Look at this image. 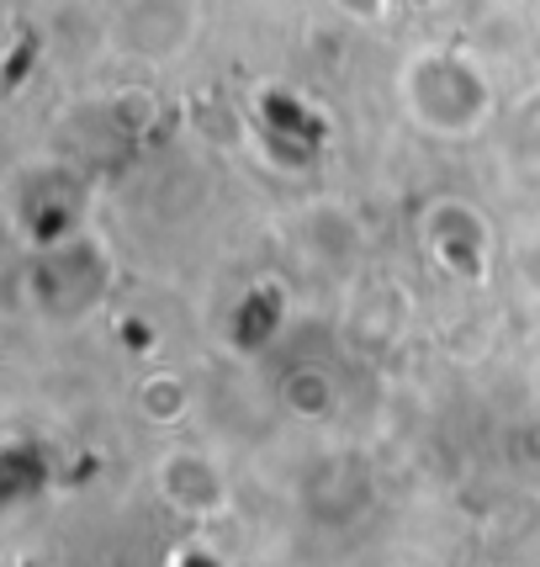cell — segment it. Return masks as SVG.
Returning a JSON list of instances; mask_svg holds the SVG:
<instances>
[{"mask_svg":"<svg viewBox=\"0 0 540 567\" xmlns=\"http://www.w3.org/2000/svg\"><path fill=\"white\" fill-rule=\"evenodd\" d=\"M408 106L435 138H467L488 117V85L461 59H418L408 74Z\"/></svg>","mask_w":540,"mask_h":567,"instance_id":"obj_1","label":"cell"},{"mask_svg":"<svg viewBox=\"0 0 540 567\" xmlns=\"http://www.w3.org/2000/svg\"><path fill=\"white\" fill-rule=\"evenodd\" d=\"M112 281V266H106V249L85 234H70V239H53V245L38 249L32 260V287H38V308L53 313V319H74V313H91Z\"/></svg>","mask_w":540,"mask_h":567,"instance_id":"obj_2","label":"cell"},{"mask_svg":"<svg viewBox=\"0 0 540 567\" xmlns=\"http://www.w3.org/2000/svg\"><path fill=\"white\" fill-rule=\"evenodd\" d=\"M197 38V0H133L117 22V49L133 59H175Z\"/></svg>","mask_w":540,"mask_h":567,"instance_id":"obj_3","label":"cell"}]
</instances>
